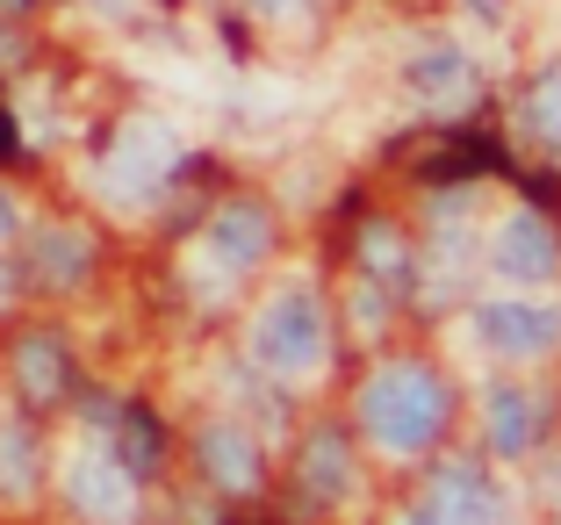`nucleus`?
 Returning <instances> with one entry per match:
<instances>
[{
    "mask_svg": "<svg viewBox=\"0 0 561 525\" xmlns=\"http://www.w3.org/2000/svg\"><path fill=\"white\" fill-rule=\"evenodd\" d=\"M446 418H454V389L439 367L425 361H381L375 375L353 389V425L381 460H417L439 446Z\"/></svg>",
    "mask_w": 561,
    "mask_h": 525,
    "instance_id": "1",
    "label": "nucleus"
},
{
    "mask_svg": "<svg viewBox=\"0 0 561 525\" xmlns=\"http://www.w3.org/2000/svg\"><path fill=\"white\" fill-rule=\"evenodd\" d=\"M252 367L280 389H310V381L331 375V310L310 296V288H280V296L260 303L252 317Z\"/></svg>",
    "mask_w": 561,
    "mask_h": 525,
    "instance_id": "2",
    "label": "nucleus"
},
{
    "mask_svg": "<svg viewBox=\"0 0 561 525\" xmlns=\"http://www.w3.org/2000/svg\"><path fill=\"white\" fill-rule=\"evenodd\" d=\"M468 331L490 361L504 367H533L547 353H561V303H547L540 288H496L468 310Z\"/></svg>",
    "mask_w": 561,
    "mask_h": 525,
    "instance_id": "3",
    "label": "nucleus"
},
{
    "mask_svg": "<svg viewBox=\"0 0 561 525\" xmlns=\"http://www.w3.org/2000/svg\"><path fill=\"white\" fill-rule=\"evenodd\" d=\"M482 266L504 288H547V281H561V230L540 209H504L482 230Z\"/></svg>",
    "mask_w": 561,
    "mask_h": 525,
    "instance_id": "4",
    "label": "nucleus"
},
{
    "mask_svg": "<svg viewBox=\"0 0 561 525\" xmlns=\"http://www.w3.org/2000/svg\"><path fill=\"white\" fill-rule=\"evenodd\" d=\"M425 504L439 511V525H512V490L482 460H446L439 476H432Z\"/></svg>",
    "mask_w": 561,
    "mask_h": 525,
    "instance_id": "5",
    "label": "nucleus"
},
{
    "mask_svg": "<svg viewBox=\"0 0 561 525\" xmlns=\"http://www.w3.org/2000/svg\"><path fill=\"white\" fill-rule=\"evenodd\" d=\"M195 252L238 281V274H252V266L274 252V216H266L252 195H238V202H224V209L209 216V230L195 238Z\"/></svg>",
    "mask_w": 561,
    "mask_h": 525,
    "instance_id": "6",
    "label": "nucleus"
},
{
    "mask_svg": "<svg viewBox=\"0 0 561 525\" xmlns=\"http://www.w3.org/2000/svg\"><path fill=\"white\" fill-rule=\"evenodd\" d=\"M173 159H181V145H173L159 123H123L116 145H108V195L151 202L165 187V173H173Z\"/></svg>",
    "mask_w": 561,
    "mask_h": 525,
    "instance_id": "7",
    "label": "nucleus"
},
{
    "mask_svg": "<svg viewBox=\"0 0 561 525\" xmlns=\"http://www.w3.org/2000/svg\"><path fill=\"white\" fill-rule=\"evenodd\" d=\"M66 497L87 511V518H130L137 504V468H123V454H108V446H94V454H80L66 468Z\"/></svg>",
    "mask_w": 561,
    "mask_h": 525,
    "instance_id": "8",
    "label": "nucleus"
},
{
    "mask_svg": "<svg viewBox=\"0 0 561 525\" xmlns=\"http://www.w3.org/2000/svg\"><path fill=\"white\" fill-rule=\"evenodd\" d=\"M547 432V403L540 389H526V381H496L490 396H482V440H490V454H533Z\"/></svg>",
    "mask_w": 561,
    "mask_h": 525,
    "instance_id": "9",
    "label": "nucleus"
},
{
    "mask_svg": "<svg viewBox=\"0 0 561 525\" xmlns=\"http://www.w3.org/2000/svg\"><path fill=\"white\" fill-rule=\"evenodd\" d=\"M403 80H411V94L425 101L432 115H454V109H468V101H476L482 72H476V58H468L461 44H425L411 58V72H403Z\"/></svg>",
    "mask_w": 561,
    "mask_h": 525,
    "instance_id": "10",
    "label": "nucleus"
},
{
    "mask_svg": "<svg viewBox=\"0 0 561 525\" xmlns=\"http://www.w3.org/2000/svg\"><path fill=\"white\" fill-rule=\"evenodd\" d=\"M195 454H202V476L216 482V490H231V497H245V490H260V440H252L238 418H216V425H202V440H195Z\"/></svg>",
    "mask_w": 561,
    "mask_h": 525,
    "instance_id": "11",
    "label": "nucleus"
},
{
    "mask_svg": "<svg viewBox=\"0 0 561 525\" xmlns=\"http://www.w3.org/2000/svg\"><path fill=\"white\" fill-rule=\"evenodd\" d=\"M302 490H310V504H346L353 490H360V476H353V454L339 432H317L310 446H302Z\"/></svg>",
    "mask_w": 561,
    "mask_h": 525,
    "instance_id": "12",
    "label": "nucleus"
},
{
    "mask_svg": "<svg viewBox=\"0 0 561 525\" xmlns=\"http://www.w3.org/2000/svg\"><path fill=\"white\" fill-rule=\"evenodd\" d=\"M518 130H526L533 151L561 159V66H540V72H533L526 101H518Z\"/></svg>",
    "mask_w": 561,
    "mask_h": 525,
    "instance_id": "13",
    "label": "nucleus"
},
{
    "mask_svg": "<svg viewBox=\"0 0 561 525\" xmlns=\"http://www.w3.org/2000/svg\"><path fill=\"white\" fill-rule=\"evenodd\" d=\"M403 260H411V252H403V230L397 224H360V266L367 274H403Z\"/></svg>",
    "mask_w": 561,
    "mask_h": 525,
    "instance_id": "14",
    "label": "nucleus"
},
{
    "mask_svg": "<svg viewBox=\"0 0 561 525\" xmlns=\"http://www.w3.org/2000/svg\"><path fill=\"white\" fill-rule=\"evenodd\" d=\"M58 381H66L58 345H50V339H30V345H22V389H30V396H58Z\"/></svg>",
    "mask_w": 561,
    "mask_h": 525,
    "instance_id": "15",
    "label": "nucleus"
},
{
    "mask_svg": "<svg viewBox=\"0 0 561 525\" xmlns=\"http://www.w3.org/2000/svg\"><path fill=\"white\" fill-rule=\"evenodd\" d=\"M87 238L80 230H58V238H44V281H80L87 274Z\"/></svg>",
    "mask_w": 561,
    "mask_h": 525,
    "instance_id": "16",
    "label": "nucleus"
},
{
    "mask_svg": "<svg viewBox=\"0 0 561 525\" xmlns=\"http://www.w3.org/2000/svg\"><path fill=\"white\" fill-rule=\"evenodd\" d=\"M397 525H439V511H432V504H425V497H417V504H411V511H403V518H397Z\"/></svg>",
    "mask_w": 561,
    "mask_h": 525,
    "instance_id": "17",
    "label": "nucleus"
},
{
    "mask_svg": "<svg viewBox=\"0 0 561 525\" xmlns=\"http://www.w3.org/2000/svg\"><path fill=\"white\" fill-rule=\"evenodd\" d=\"M8 238H15V202L0 195V246H8Z\"/></svg>",
    "mask_w": 561,
    "mask_h": 525,
    "instance_id": "18",
    "label": "nucleus"
},
{
    "mask_svg": "<svg viewBox=\"0 0 561 525\" xmlns=\"http://www.w3.org/2000/svg\"><path fill=\"white\" fill-rule=\"evenodd\" d=\"M0 296H8V266H0Z\"/></svg>",
    "mask_w": 561,
    "mask_h": 525,
    "instance_id": "19",
    "label": "nucleus"
}]
</instances>
